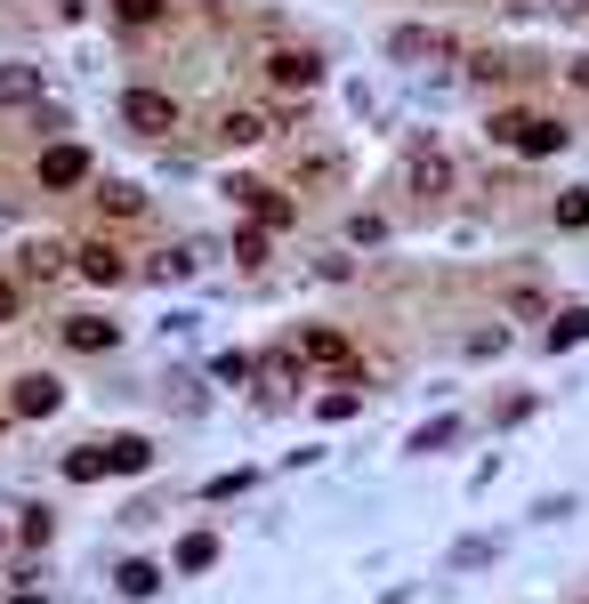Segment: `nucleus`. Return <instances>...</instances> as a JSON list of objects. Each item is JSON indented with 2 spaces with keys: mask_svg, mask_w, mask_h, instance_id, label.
Segmentation results:
<instances>
[{
  "mask_svg": "<svg viewBox=\"0 0 589 604\" xmlns=\"http://www.w3.org/2000/svg\"><path fill=\"white\" fill-rule=\"evenodd\" d=\"M154 468V444L146 435H113V444H81L73 460H65V475L73 484H106V475H146Z\"/></svg>",
  "mask_w": 589,
  "mask_h": 604,
  "instance_id": "f257e3e1",
  "label": "nucleus"
},
{
  "mask_svg": "<svg viewBox=\"0 0 589 604\" xmlns=\"http://www.w3.org/2000/svg\"><path fill=\"white\" fill-rule=\"evenodd\" d=\"M404 185H412V194H453V154H444L436 137H412V154H404Z\"/></svg>",
  "mask_w": 589,
  "mask_h": 604,
  "instance_id": "f03ea898",
  "label": "nucleus"
},
{
  "mask_svg": "<svg viewBox=\"0 0 589 604\" xmlns=\"http://www.w3.org/2000/svg\"><path fill=\"white\" fill-rule=\"evenodd\" d=\"M121 121H130L137 137H170L178 130V106L161 89H121Z\"/></svg>",
  "mask_w": 589,
  "mask_h": 604,
  "instance_id": "7ed1b4c3",
  "label": "nucleus"
},
{
  "mask_svg": "<svg viewBox=\"0 0 589 604\" xmlns=\"http://www.w3.org/2000/svg\"><path fill=\"white\" fill-rule=\"evenodd\" d=\"M57 403H65V387H57L49 371H25V379H16V395H9V411H16V420H49Z\"/></svg>",
  "mask_w": 589,
  "mask_h": 604,
  "instance_id": "20e7f679",
  "label": "nucleus"
},
{
  "mask_svg": "<svg viewBox=\"0 0 589 604\" xmlns=\"http://www.w3.org/2000/svg\"><path fill=\"white\" fill-rule=\"evenodd\" d=\"M227 194L242 202V210H251L259 226H291V202L275 194V185H259V178H227Z\"/></svg>",
  "mask_w": 589,
  "mask_h": 604,
  "instance_id": "39448f33",
  "label": "nucleus"
},
{
  "mask_svg": "<svg viewBox=\"0 0 589 604\" xmlns=\"http://www.w3.org/2000/svg\"><path fill=\"white\" fill-rule=\"evenodd\" d=\"M267 81H275V89H315V81H323V57H315V49H275V57H267Z\"/></svg>",
  "mask_w": 589,
  "mask_h": 604,
  "instance_id": "423d86ee",
  "label": "nucleus"
},
{
  "mask_svg": "<svg viewBox=\"0 0 589 604\" xmlns=\"http://www.w3.org/2000/svg\"><path fill=\"white\" fill-rule=\"evenodd\" d=\"M565 137H574V130H565V121L533 113V121H525V130H517V145H509V154H525V161H550V154H565Z\"/></svg>",
  "mask_w": 589,
  "mask_h": 604,
  "instance_id": "0eeeda50",
  "label": "nucleus"
},
{
  "mask_svg": "<svg viewBox=\"0 0 589 604\" xmlns=\"http://www.w3.org/2000/svg\"><path fill=\"white\" fill-rule=\"evenodd\" d=\"M65 347H73V355H113V347H121V323H106V315H73V323H65Z\"/></svg>",
  "mask_w": 589,
  "mask_h": 604,
  "instance_id": "6e6552de",
  "label": "nucleus"
},
{
  "mask_svg": "<svg viewBox=\"0 0 589 604\" xmlns=\"http://www.w3.org/2000/svg\"><path fill=\"white\" fill-rule=\"evenodd\" d=\"M81 178H89V154H81V145H49V154H40V185H49V194H65Z\"/></svg>",
  "mask_w": 589,
  "mask_h": 604,
  "instance_id": "1a4fd4ad",
  "label": "nucleus"
},
{
  "mask_svg": "<svg viewBox=\"0 0 589 604\" xmlns=\"http://www.w3.org/2000/svg\"><path fill=\"white\" fill-rule=\"evenodd\" d=\"M251 371H259V387H267V403H283V395L299 387V371H308V355H299V347H283V355L251 363Z\"/></svg>",
  "mask_w": 589,
  "mask_h": 604,
  "instance_id": "9d476101",
  "label": "nucleus"
},
{
  "mask_svg": "<svg viewBox=\"0 0 589 604\" xmlns=\"http://www.w3.org/2000/svg\"><path fill=\"white\" fill-rule=\"evenodd\" d=\"M73 266H81L89 282H130V258H121L113 242H81V250H73Z\"/></svg>",
  "mask_w": 589,
  "mask_h": 604,
  "instance_id": "9b49d317",
  "label": "nucleus"
},
{
  "mask_svg": "<svg viewBox=\"0 0 589 604\" xmlns=\"http://www.w3.org/2000/svg\"><path fill=\"white\" fill-rule=\"evenodd\" d=\"M388 57L412 65V57H453V49H444V33H429V25H396V33H388Z\"/></svg>",
  "mask_w": 589,
  "mask_h": 604,
  "instance_id": "f8f14e48",
  "label": "nucleus"
},
{
  "mask_svg": "<svg viewBox=\"0 0 589 604\" xmlns=\"http://www.w3.org/2000/svg\"><path fill=\"white\" fill-rule=\"evenodd\" d=\"M0 106H40V65H0Z\"/></svg>",
  "mask_w": 589,
  "mask_h": 604,
  "instance_id": "ddd939ff",
  "label": "nucleus"
},
{
  "mask_svg": "<svg viewBox=\"0 0 589 604\" xmlns=\"http://www.w3.org/2000/svg\"><path fill=\"white\" fill-rule=\"evenodd\" d=\"M453 444H460V420H453V411H444V420L412 427V444H404V451H412V460H429V451H453Z\"/></svg>",
  "mask_w": 589,
  "mask_h": 604,
  "instance_id": "4468645a",
  "label": "nucleus"
},
{
  "mask_svg": "<svg viewBox=\"0 0 589 604\" xmlns=\"http://www.w3.org/2000/svg\"><path fill=\"white\" fill-rule=\"evenodd\" d=\"M97 210H106V218H137V210H146V194H137L130 178H106V185H97Z\"/></svg>",
  "mask_w": 589,
  "mask_h": 604,
  "instance_id": "2eb2a0df",
  "label": "nucleus"
},
{
  "mask_svg": "<svg viewBox=\"0 0 589 604\" xmlns=\"http://www.w3.org/2000/svg\"><path fill=\"white\" fill-rule=\"evenodd\" d=\"M550 347H557V355H574V347H589V306H565V315L550 323Z\"/></svg>",
  "mask_w": 589,
  "mask_h": 604,
  "instance_id": "dca6fc26",
  "label": "nucleus"
},
{
  "mask_svg": "<svg viewBox=\"0 0 589 604\" xmlns=\"http://www.w3.org/2000/svg\"><path fill=\"white\" fill-rule=\"evenodd\" d=\"M218 565V532H187L178 540V572H211Z\"/></svg>",
  "mask_w": 589,
  "mask_h": 604,
  "instance_id": "f3484780",
  "label": "nucleus"
},
{
  "mask_svg": "<svg viewBox=\"0 0 589 604\" xmlns=\"http://www.w3.org/2000/svg\"><path fill=\"white\" fill-rule=\"evenodd\" d=\"M113 580H121V596H130V604H146V596H154V589H161V572H154V565H146V556H130V565H121V572H113Z\"/></svg>",
  "mask_w": 589,
  "mask_h": 604,
  "instance_id": "a211bd4d",
  "label": "nucleus"
},
{
  "mask_svg": "<svg viewBox=\"0 0 589 604\" xmlns=\"http://www.w3.org/2000/svg\"><path fill=\"white\" fill-rule=\"evenodd\" d=\"M299 355L308 363H348V339L339 330H299Z\"/></svg>",
  "mask_w": 589,
  "mask_h": 604,
  "instance_id": "6ab92c4d",
  "label": "nucleus"
},
{
  "mask_svg": "<svg viewBox=\"0 0 589 604\" xmlns=\"http://www.w3.org/2000/svg\"><path fill=\"white\" fill-rule=\"evenodd\" d=\"M65 258H73V250H57V242H33V250H25V275H40V282H49V275H65Z\"/></svg>",
  "mask_w": 589,
  "mask_h": 604,
  "instance_id": "aec40b11",
  "label": "nucleus"
},
{
  "mask_svg": "<svg viewBox=\"0 0 589 604\" xmlns=\"http://www.w3.org/2000/svg\"><path fill=\"white\" fill-rule=\"evenodd\" d=\"M227 137L235 145H259V137H275V121L267 113H227Z\"/></svg>",
  "mask_w": 589,
  "mask_h": 604,
  "instance_id": "412c9836",
  "label": "nucleus"
},
{
  "mask_svg": "<svg viewBox=\"0 0 589 604\" xmlns=\"http://www.w3.org/2000/svg\"><path fill=\"white\" fill-rule=\"evenodd\" d=\"M550 218H557V226H589V185H574V194H557V202H550Z\"/></svg>",
  "mask_w": 589,
  "mask_h": 604,
  "instance_id": "4be33fe9",
  "label": "nucleus"
},
{
  "mask_svg": "<svg viewBox=\"0 0 589 604\" xmlns=\"http://www.w3.org/2000/svg\"><path fill=\"white\" fill-rule=\"evenodd\" d=\"M49 532H57V516H49V508H25V524H16V540H25V548H49Z\"/></svg>",
  "mask_w": 589,
  "mask_h": 604,
  "instance_id": "5701e85b",
  "label": "nucleus"
},
{
  "mask_svg": "<svg viewBox=\"0 0 589 604\" xmlns=\"http://www.w3.org/2000/svg\"><path fill=\"white\" fill-rule=\"evenodd\" d=\"M235 258H242V266H267V226H242V234H235Z\"/></svg>",
  "mask_w": 589,
  "mask_h": 604,
  "instance_id": "b1692460",
  "label": "nucleus"
},
{
  "mask_svg": "<svg viewBox=\"0 0 589 604\" xmlns=\"http://www.w3.org/2000/svg\"><path fill=\"white\" fill-rule=\"evenodd\" d=\"M187 275H194L187 250H161V258H154V282H187Z\"/></svg>",
  "mask_w": 589,
  "mask_h": 604,
  "instance_id": "393cba45",
  "label": "nucleus"
},
{
  "mask_svg": "<svg viewBox=\"0 0 589 604\" xmlns=\"http://www.w3.org/2000/svg\"><path fill=\"white\" fill-rule=\"evenodd\" d=\"M251 492V468H227V475H211V499H242Z\"/></svg>",
  "mask_w": 589,
  "mask_h": 604,
  "instance_id": "a878e982",
  "label": "nucleus"
},
{
  "mask_svg": "<svg viewBox=\"0 0 589 604\" xmlns=\"http://www.w3.org/2000/svg\"><path fill=\"white\" fill-rule=\"evenodd\" d=\"M113 16H121V25H154L161 0H113Z\"/></svg>",
  "mask_w": 589,
  "mask_h": 604,
  "instance_id": "bb28decb",
  "label": "nucleus"
},
{
  "mask_svg": "<svg viewBox=\"0 0 589 604\" xmlns=\"http://www.w3.org/2000/svg\"><path fill=\"white\" fill-rule=\"evenodd\" d=\"M525 121H533L525 106H509V113H493V145H517V130H525Z\"/></svg>",
  "mask_w": 589,
  "mask_h": 604,
  "instance_id": "cd10ccee",
  "label": "nucleus"
},
{
  "mask_svg": "<svg viewBox=\"0 0 589 604\" xmlns=\"http://www.w3.org/2000/svg\"><path fill=\"white\" fill-rule=\"evenodd\" d=\"M356 403H363V395H356V387H339V395H323V420H356Z\"/></svg>",
  "mask_w": 589,
  "mask_h": 604,
  "instance_id": "c85d7f7f",
  "label": "nucleus"
},
{
  "mask_svg": "<svg viewBox=\"0 0 589 604\" xmlns=\"http://www.w3.org/2000/svg\"><path fill=\"white\" fill-rule=\"evenodd\" d=\"M0 323H16V282H0Z\"/></svg>",
  "mask_w": 589,
  "mask_h": 604,
  "instance_id": "c756f323",
  "label": "nucleus"
},
{
  "mask_svg": "<svg viewBox=\"0 0 589 604\" xmlns=\"http://www.w3.org/2000/svg\"><path fill=\"white\" fill-rule=\"evenodd\" d=\"M9 604H49V596H9Z\"/></svg>",
  "mask_w": 589,
  "mask_h": 604,
  "instance_id": "7c9ffc66",
  "label": "nucleus"
}]
</instances>
